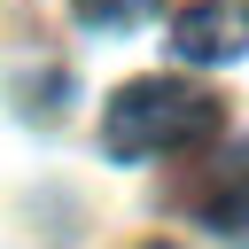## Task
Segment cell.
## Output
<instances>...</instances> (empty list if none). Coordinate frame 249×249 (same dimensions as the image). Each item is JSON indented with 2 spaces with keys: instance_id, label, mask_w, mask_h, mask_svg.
Listing matches in <instances>:
<instances>
[{
  "instance_id": "4",
  "label": "cell",
  "mask_w": 249,
  "mask_h": 249,
  "mask_svg": "<svg viewBox=\"0 0 249 249\" xmlns=\"http://www.w3.org/2000/svg\"><path fill=\"white\" fill-rule=\"evenodd\" d=\"M148 16H163V0H78L86 31H140Z\"/></svg>"
},
{
  "instance_id": "3",
  "label": "cell",
  "mask_w": 249,
  "mask_h": 249,
  "mask_svg": "<svg viewBox=\"0 0 249 249\" xmlns=\"http://www.w3.org/2000/svg\"><path fill=\"white\" fill-rule=\"evenodd\" d=\"M195 210H202L218 233L249 241V148H226V156L210 163V179L195 187Z\"/></svg>"
},
{
  "instance_id": "2",
  "label": "cell",
  "mask_w": 249,
  "mask_h": 249,
  "mask_svg": "<svg viewBox=\"0 0 249 249\" xmlns=\"http://www.w3.org/2000/svg\"><path fill=\"white\" fill-rule=\"evenodd\" d=\"M171 54L179 62H233L249 54V0H195L171 16Z\"/></svg>"
},
{
  "instance_id": "1",
  "label": "cell",
  "mask_w": 249,
  "mask_h": 249,
  "mask_svg": "<svg viewBox=\"0 0 249 249\" xmlns=\"http://www.w3.org/2000/svg\"><path fill=\"white\" fill-rule=\"evenodd\" d=\"M226 132V101H210L202 86L179 78H132L109 109H101V156L117 163H148V156H179Z\"/></svg>"
},
{
  "instance_id": "5",
  "label": "cell",
  "mask_w": 249,
  "mask_h": 249,
  "mask_svg": "<svg viewBox=\"0 0 249 249\" xmlns=\"http://www.w3.org/2000/svg\"><path fill=\"white\" fill-rule=\"evenodd\" d=\"M148 249H171V241H148Z\"/></svg>"
}]
</instances>
